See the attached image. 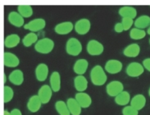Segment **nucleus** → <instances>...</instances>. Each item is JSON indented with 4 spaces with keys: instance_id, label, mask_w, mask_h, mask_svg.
Masks as SVG:
<instances>
[{
    "instance_id": "nucleus-1",
    "label": "nucleus",
    "mask_w": 150,
    "mask_h": 115,
    "mask_svg": "<svg viewBox=\"0 0 150 115\" xmlns=\"http://www.w3.org/2000/svg\"><path fill=\"white\" fill-rule=\"evenodd\" d=\"M90 79L94 86H101L104 85L108 80L104 69L100 65H96L93 67L90 72Z\"/></svg>"
},
{
    "instance_id": "nucleus-2",
    "label": "nucleus",
    "mask_w": 150,
    "mask_h": 115,
    "mask_svg": "<svg viewBox=\"0 0 150 115\" xmlns=\"http://www.w3.org/2000/svg\"><path fill=\"white\" fill-rule=\"evenodd\" d=\"M54 48V42L49 38H43L37 41L35 45V49L38 53L42 54H48L53 51Z\"/></svg>"
},
{
    "instance_id": "nucleus-3",
    "label": "nucleus",
    "mask_w": 150,
    "mask_h": 115,
    "mask_svg": "<svg viewBox=\"0 0 150 115\" xmlns=\"http://www.w3.org/2000/svg\"><path fill=\"white\" fill-rule=\"evenodd\" d=\"M66 51L71 56H78L82 51V45L76 38H70L66 44Z\"/></svg>"
},
{
    "instance_id": "nucleus-4",
    "label": "nucleus",
    "mask_w": 150,
    "mask_h": 115,
    "mask_svg": "<svg viewBox=\"0 0 150 115\" xmlns=\"http://www.w3.org/2000/svg\"><path fill=\"white\" fill-rule=\"evenodd\" d=\"M87 52L91 56H99L103 53L104 47L100 42L95 40H91L87 44Z\"/></svg>"
},
{
    "instance_id": "nucleus-5",
    "label": "nucleus",
    "mask_w": 150,
    "mask_h": 115,
    "mask_svg": "<svg viewBox=\"0 0 150 115\" xmlns=\"http://www.w3.org/2000/svg\"><path fill=\"white\" fill-rule=\"evenodd\" d=\"M144 72V67L141 63L137 62H130L126 67V74L130 77H138Z\"/></svg>"
},
{
    "instance_id": "nucleus-6",
    "label": "nucleus",
    "mask_w": 150,
    "mask_h": 115,
    "mask_svg": "<svg viewBox=\"0 0 150 115\" xmlns=\"http://www.w3.org/2000/svg\"><path fill=\"white\" fill-rule=\"evenodd\" d=\"M106 90L109 96L116 97L124 90V86L122 82L119 81H112L107 85Z\"/></svg>"
},
{
    "instance_id": "nucleus-7",
    "label": "nucleus",
    "mask_w": 150,
    "mask_h": 115,
    "mask_svg": "<svg viewBox=\"0 0 150 115\" xmlns=\"http://www.w3.org/2000/svg\"><path fill=\"white\" fill-rule=\"evenodd\" d=\"M74 28H75V31L78 35H84L89 31V30L91 28V23L88 19L82 18V19H80L76 22V24L74 26Z\"/></svg>"
},
{
    "instance_id": "nucleus-8",
    "label": "nucleus",
    "mask_w": 150,
    "mask_h": 115,
    "mask_svg": "<svg viewBox=\"0 0 150 115\" xmlns=\"http://www.w3.org/2000/svg\"><path fill=\"white\" fill-rule=\"evenodd\" d=\"M46 26V21L43 18H35L34 20L30 21L27 24L24 26V28L25 30H29L31 32H37L42 31L43 29H45Z\"/></svg>"
},
{
    "instance_id": "nucleus-9",
    "label": "nucleus",
    "mask_w": 150,
    "mask_h": 115,
    "mask_svg": "<svg viewBox=\"0 0 150 115\" xmlns=\"http://www.w3.org/2000/svg\"><path fill=\"white\" fill-rule=\"evenodd\" d=\"M38 96L40 99L43 104H46L50 101L53 96V90L49 85H44L40 87L38 92Z\"/></svg>"
},
{
    "instance_id": "nucleus-10",
    "label": "nucleus",
    "mask_w": 150,
    "mask_h": 115,
    "mask_svg": "<svg viewBox=\"0 0 150 115\" xmlns=\"http://www.w3.org/2000/svg\"><path fill=\"white\" fill-rule=\"evenodd\" d=\"M122 63L117 59H110L106 62L105 70L110 74L119 73L122 70Z\"/></svg>"
},
{
    "instance_id": "nucleus-11",
    "label": "nucleus",
    "mask_w": 150,
    "mask_h": 115,
    "mask_svg": "<svg viewBox=\"0 0 150 115\" xmlns=\"http://www.w3.org/2000/svg\"><path fill=\"white\" fill-rule=\"evenodd\" d=\"M4 64L8 67H16L20 64V60L14 53L5 52L4 54Z\"/></svg>"
},
{
    "instance_id": "nucleus-12",
    "label": "nucleus",
    "mask_w": 150,
    "mask_h": 115,
    "mask_svg": "<svg viewBox=\"0 0 150 115\" xmlns=\"http://www.w3.org/2000/svg\"><path fill=\"white\" fill-rule=\"evenodd\" d=\"M75 99H76V101L79 103V104L81 105L82 109H87L92 104V99L90 97V95L85 92L76 93Z\"/></svg>"
},
{
    "instance_id": "nucleus-13",
    "label": "nucleus",
    "mask_w": 150,
    "mask_h": 115,
    "mask_svg": "<svg viewBox=\"0 0 150 115\" xmlns=\"http://www.w3.org/2000/svg\"><path fill=\"white\" fill-rule=\"evenodd\" d=\"M49 76V67L45 63H40L35 68V77L39 82H45Z\"/></svg>"
},
{
    "instance_id": "nucleus-14",
    "label": "nucleus",
    "mask_w": 150,
    "mask_h": 115,
    "mask_svg": "<svg viewBox=\"0 0 150 115\" xmlns=\"http://www.w3.org/2000/svg\"><path fill=\"white\" fill-rule=\"evenodd\" d=\"M74 26L71 21H65V22H61V23L57 24L55 26L54 31L58 35H67L71 32Z\"/></svg>"
},
{
    "instance_id": "nucleus-15",
    "label": "nucleus",
    "mask_w": 150,
    "mask_h": 115,
    "mask_svg": "<svg viewBox=\"0 0 150 115\" xmlns=\"http://www.w3.org/2000/svg\"><path fill=\"white\" fill-rule=\"evenodd\" d=\"M43 104L38 95H32L27 102V109L31 113H36L40 109Z\"/></svg>"
},
{
    "instance_id": "nucleus-16",
    "label": "nucleus",
    "mask_w": 150,
    "mask_h": 115,
    "mask_svg": "<svg viewBox=\"0 0 150 115\" xmlns=\"http://www.w3.org/2000/svg\"><path fill=\"white\" fill-rule=\"evenodd\" d=\"M74 86L78 92H85L88 88V81L83 75H78L74 79Z\"/></svg>"
},
{
    "instance_id": "nucleus-17",
    "label": "nucleus",
    "mask_w": 150,
    "mask_h": 115,
    "mask_svg": "<svg viewBox=\"0 0 150 115\" xmlns=\"http://www.w3.org/2000/svg\"><path fill=\"white\" fill-rule=\"evenodd\" d=\"M8 21L16 27H21L24 25V17L18 12H11L8 14Z\"/></svg>"
},
{
    "instance_id": "nucleus-18",
    "label": "nucleus",
    "mask_w": 150,
    "mask_h": 115,
    "mask_svg": "<svg viewBox=\"0 0 150 115\" xmlns=\"http://www.w3.org/2000/svg\"><path fill=\"white\" fill-rule=\"evenodd\" d=\"M9 81L15 86H21L24 82V74L22 71L19 69L12 71L9 75Z\"/></svg>"
},
{
    "instance_id": "nucleus-19",
    "label": "nucleus",
    "mask_w": 150,
    "mask_h": 115,
    "mask_svg": "<svg viewBox=\"0 0 150 115\" xmlns=\"http://www.w3.org/2000/svg\"><path fill=\"white\" fill-rule=\"evenodd\" d=\"M89 67V62L85 58L78 59L73 66L74 72L77 75H84Z\"/></svg>"
},
{
    "instance_id": "nucleus-20",
    "label": "nucleus",
    "mask_w": 150,
    "mask_h": 115,
    "mask_svg": "<svg viewBox=\"0 0 150 115\" xmlns=\"http://www.w3.org/2000/svg\"><path fill=\"white\" fill-rule=\"evenodd\" d=\"M145 104H146V98L144 97V95L141 94L134 95V97L130 99V105L134 107V109H136L138 111L144 109Z\"/></svg>"
},
{
    "instance_id": "nucleus-21",
    "label": "nucleus",
    "mask_w": 150,
    "mask_h": 115,
    "mask_svg": "<svg viewBox=\"0 0 150 115\" xmlns=\"http://www.w3.org/2000/svg\"><path fill=\"white\" fill-rule=\"evenodd\" d=\"M119 15L123 17H129L134 19L137 16V10L132 6H123L118 11Z\"/></svg>"
},
{
    "instance_id": "nucleus-22",
    "label": "nucleus",
    "mask_w": 150,
    "mask_h": 115,
    "mask_svg": "<svg viewBox=\"0 0 150 115\" xmlns=\"http://www.w3.org/2000/svg\"><path fill=\"white\" fill-rule=\"evenodd\" d=\"M140 53V47L138 44H130L123 50V54L128 58H135Z\"/></svg>"
},
{
    "instance_id": "nucleus-23",
    "label": "nucleus",
    "mask_w": 150,
    "mask_h": 115,
    "mask_svg": "<svg viewBox=\"0 0 150 115\" xmlns=\"http://www.w3.org/2000/svg\"><path fill=\"white\" fill-rule=\"evenodd\" d=\"M50 87L53 92H58L61 89V76L58 72H53L50 76Z\"/></svg>"
},
{
    "instance_id": "nucleus-24",
    "label": "nucleus",
    "mask_w": 150,
    "mask_h": 115,
    "mask_svg": "<svg viewBox=\"0 0 150 115\" xmlns=\"http://www.w3.org/2000/svg\"><path fill=\"white\" fill-rule=\"evenodd\" d=\"M71 115H81L82 108L75 98H69L67 101Z\"/></svg>"
},
{
    "instance_id": "nucleus-25",
    "label": "nucleus",
    "mask_w": 150,
    "mask_h": 115,
    "mask_svg": "<svg viewBox=\"0 0 150 115\" xmlns=\"http://www.w3.org/2000/svg\"><path fill=\"white\" fill-rule=\"evenodd\" d=\"M20 36L16 34H11L8 35V36L5 38L4 40V46L8 49H12V48H15L16 46L19 45L20 43Z\"/></svg>"
},
{
    "instance_id": "nucleus-26",
    "label": "nucleus",
    "mask_w": 150,
    "mask_h": 115,
    "mask_svg": "<svg viewBox=\"0 0 150 115\" xmlns=\"http://www.w3.org/2000/svg\"><path fill=\"white\" fill-rule=\"evenodd\" d=\"M115 102L118 105L126 106L130 102V95L128 91L123 90L120 94L115 97Z\"/></svg>"
},
{
    "instance_id": "nucleus-27",
    "label": "nucleus",
    "mask_w": 150,
    "mask_h": 115,
    "mask_svg": "<svg viewBox=\"0 0 150 115\" xmlns=\"http://www.w3.org/2000/svg\"><path fill=\"white\" fill-rule=\"evenodd\" d=\"M134 25L135 28L144 30V29L149 27L150 26V16L147 15L139 16L138 18L134 21Z\"/></svg>"
},
{
    "instance_id": "nucleus-28",
    "label": "nucleus",
    "mask_w": 150,
    "mask_h": 115,
    "mask_svg": "<svg viewBox=\"0 0 150 115\" xmlns=\"http://www.w3.org/2000/svg\"><path fill=\"white\" fill-rule=\"evenodd\" d=\"M38 41V35L35 33L30 32L25 35L22 39V44L25 47H30L33 44H36Z\"/></svg>"
},
{
    "instance_id": "nucleus-29",
    "label": "nucleus",
    "mask_w": 150,
    "mask_h": 115,
    "mask_svg": "<svg viewBox=\"0 0 150 115\" xmlns=\"http://www.w3.org/2000/svg\"><path fill=\"white\" fill-rule=\"evenodd\" d=\"M55 109L59 115H71L69 109L67 107V103L62 100H58L55 104Z\"/></svg>"
},
{
    "instance_id": "nucleus-30",
    "label": "nucleus",
    "mask_w": 150,
    "mask_h": 115,
    "mask_svg": "<svg viewBox=\"0 0 150 115\" xmlns=\"http://www.w3.org/2000/svg\"><path fill=\"white\" fill-rule=\"evenodd\" d=\"M17 10L21 16L24 18H28L33 15V8L30 5H19Z\"/></svg>"
},
{
    "instance_id": "nucleus-31",
    "label": "nucleus",
    "mask_w": 150,
    "mask_h": 115,
    "mask_svg": "<svg viewBox=\"0 0 150 115\" xmlns=\"http://www.w3.org/2000/svg\"><path fill=\"white\" fill-rule=\"evenodd\" d=\"M146 36V32L144 30H140L138 28H133L130 30V37L132 40H141Z\"/></svg>"
},
{
    "instance_id": "nucleus-32",
    "label": "nucleus",
    "mask_w": 150,
    "mask_h": 115,
    "mask_svg": "<svg viewBox=\"0 0 150 115\" xmlns=\"http://www.w3.org/2000/svg\"><path fill=\"white\" fill-rule=\"evenodd\" d=\"M14 96V91L10 86H5L4 88V102L5 104L9 103Z\"/></svg>"
},
{
    "instance_id": "nucleus-33",
    "label": "nucleus",
    "mask_w": 150,
    "mask_h": 115,
    "mask_svg": "<svg viewBox=\"0 0 150 115\" xmlns=\"http://www.w3.org/2000/svg\"><path fill=\"white\" fill-rule=\"evenodd\" d=\"M123 115H139V111L131 105H126L122 109Z\"/></svg>"
},
{
    "instance_id": "nucleus-34",
    "label": "nucleus",
    "mask_w": 150,
    "mask_h": 115,
    "mask_svg": "<svg viewBox=\"0 0 150 115\" xmlns=\"http://www.w3.org/2000/svg\"><path fill=\"white\" fill-rule=\"evenodd\" d=\"M121 23L123 26L124 31H128L134 25V19H131V18H129V17H123L122 19Z\"/></svg>"
},
{
    "instance_id": "nucleus-35",
    "label": "nucleus",
    "mask_w": 150,
    "mask_h": 115,
    "mask_svg": "<svg viewBox=\"0 0 150 115\" xmlns=\"http://www.w3.org/2000/svg\"><path fill=\"white\" fill-rule=\"evenodd\" d=\"M143 66H144V69H146L147 71L150 72V58H145L143 61Z\"/></svg>"
},
{
    "instance_id": "nucleus-36",
    "label": "nucleus",
    "mask_w": 150,
    "mask_h": 115,
    "mask_svg": "<svg viewBox=\"0 0 150 115\" xmlns=\"http://www.w3.org/2000/svg\"><path fill=\"white\" fill-rule=\"evenodd\" d=\"M114 30H115V31L117 33H122V31H124L123 26H122V24L121 22H120V23H117V24L115 25Z\"/></svg>"
},
{
    "instance_id": "nucleus-37",
    "label": "nucleus",
    "mask_w": 150,
    "mask_h": 115,
    "mask_svg": "<svg viewBox=\"0 0 150 115\" xmlns=\"http://www.w3.org/2000/svg\"><path fill=\"white\" fill-rule=\"evenodd\" d=\"M11 115H22V114H21L20 109H13L11 111Z\"/></svg>"
},
{
    "instance_id": "nucleus-38",
    "label": "nucleus",
    "mask_w": 150,
    "mask_h": 115,
    "mask_svg": "<svg viewBox=\"0 0 150 115\" xmlns=\"http://www.w3.org/2000/svg\"><path fill=\"white\" fill-rule=\"evenodd\" d=\"M4 115H11V112H9L8 110H5L4 111Z\"/></svg>"
},
{
    "instance_id": "nucleus-39",
    "label": "nucleus",
    "mask_w": 150,
    "mask_h": 115,
    "mask_svg": "<svg viewBox=\"0 0 150 115\" xmlns=\"http://www.w3.org/2000/svg\"><path fill=\"white\" fill-rule=\"evenodd\" d=\"M147 33H148V34H149V35H150V26H149V28H148Z\"/></svg>"
},
{
    "instance_id": "nucleus-40",
    "label": "nucleus",
    "mask_w": 150,
    "mask_h": 115,
    "mask_svg": "<svg viewBox=\"0 0 150 115\" xmlns=\"http://www.w3.org/2000/svg\"><path fill=\"white\" fill-rule=\"evenodd\" d=\"M6 81H7V78H6V76L4 75V83H6Z\"/></svg>"
},
{
    "instance_id": "nucleus-41",
    "label": "nucleus",
    "mask_w": 150,
    "mask_h": 115,
    "mask_svg": "<svg viewBox=\"0 0 150 115\" xmlns=\"http://www.w3.org/2000/svg\"><path fill=\"white\" fill-rule=\"evenodd\" d=\"M149 95L150 96V88H149Z\"/></svg>"
},
{
    "instance_id": "nucleus-42",
    "label": "nucleus",
    "mask_w": 150,
    "mask_h": 115,
    "mask_svg": "<svg viewBox=\"0 0 150 115\" xmlns=\"http://www.w3.org/2000/svg\"><path fill=\"white\" fill-rule=\"evenodd\" d=\"M149 44H150V39H149Z\"/></svg>"
}]
</instances>
